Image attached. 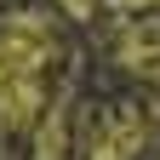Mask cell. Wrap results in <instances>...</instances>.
<instances>
[{"mask_svg":"<svg viewBox=\"0 0 160 160\" xmlns=\"http://www.w3.org/2000/svg\"><path fill=\"white\" fill-rule=\"evenodd\" d=\"M132 149H137V114H114L109 126L97 132L92 160H132Z\"/></svg>","mask_w":160,"mask_h":160,"instance_id":"7a4b0ae2","label":"cell"},{"mask_svg":"<svg viewBox=\"0 0 160 160\" xmlns=\"http://www.w3.org/2000/svg\"><path fill=\"white\" fill-rule=\"evenodd\" d=\"M63 143H69V103H52V109H46V120H40L34 160H63Z\"/></svg>","mask_w":160,"mask_h":160,"instance_id":"3957f363","label":"cell"},{"mask_svg":"<svg viewBox=\"0 0 160 160\" xmlns=\"http://www.w3.org/2000/svg\"><path fill=\"white\" fill-rule=\"evenodd\" d=\"M52 52H57V34H52V23L40 12L0 17V69L6 74H40Z\"/></svg>","mask_w":160,"mask_h":160,"instance_id":"6da1fadb","label":"cell"}]
</instances>
